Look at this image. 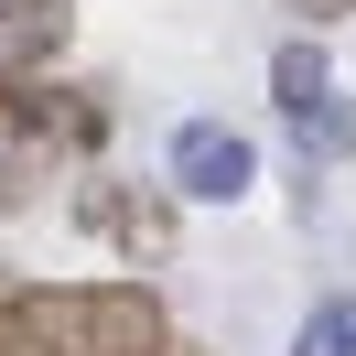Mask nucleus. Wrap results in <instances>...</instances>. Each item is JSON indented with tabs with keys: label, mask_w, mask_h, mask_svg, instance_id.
<instances>
[{
	"label": "nucleus",
	"mask_w": 356,
	"mask_h": 356,
	"mask_svg": "<svg viewBox=\"0 0 356 356\" xmlns=\"http://www.w3.org/2000/svg\"><path fill=\"white\" fill-rule=\"evenodd\" d=\"M173 313L152 281H11L0 356H162Z\"/></svg>",
	"instance_id": "nucleus-1"
},
{
	"label": "nucleus",
	"mask_w": 356,
	"mask_h": 356,
	"mask_svg": "<svg viewBox=\"0 0 356 356\" xmlns=\"http://www.w3.org/2000/svg\"><path fill=\"white\" fill-rule=\"evenodd\" d=\"M76 227H87L97 248H119L130 270H162V259L184 248L173 184H119V173H97V184H76Z\"/></svg>",
	"instance_id": "nucleus-2"
},
{
	"label": "nucleus",
	"mask_w": 356,
	"mask_h": 356,
	"mask_svg": "<svg viewBox=\"0 0 356 356\" xmlns=\"http://www.w3.org/2000/svg\"><path fill=\"white\" fill-rule=\"evenodd\" d=\"M270 108H281V130L302 140L313 162H346L356 152V108L334 97L324 44H281V54H270Z\"/></svg>",
	"instance_id": "nucleus-3"
},
{
	"label": "nucleus",
	"mask_w": 356,
	"mask_h": 356,
	"mask_svg": "<svg viewBox=\"0 0 356 356\" xmlns=\"http://www.w3.org/2000/svg\"><path fill=\"white\" fill-rule=\"evenodd\" d=\"M248 173H259V152H248L227 119H184V130H173V195H195V205H238Z\"/></svg>",
	"instance_id": "nucleus-4"
},
{
	"label": "nucleus",
	"mask_w": 356,
	"mask_h": 356,
	"mask_svg": "<svg viewBox=\"0 0 356 356\" xmlns=\"http://www.w3.org/2000/svg\"><path fill=\"white\" fill-rule=\"evenodd\" d=\"M65 33H76L65 0H0V97H22L44 65H65Z\"/></svg>",
	"instance_id": "nucleus-5"
},
{
	"label": "nucleus",
	"mask_w": 356,
	"mask_h": 356,
	"mask_svg": "<svg viewBox=\"0 0 356 356\" xmlns=\"http://www.w3.org/2000/svg\"><path fill=\"white\" fill-rule=\"evenodd\" d=\"M54 162H65V152L44 140V119H33L22 97H0V216H11V205H22L33 184L54 173Z\"/></svg>",
	"instance_id": "nucleus-6"
},
{
	"label": "nucleus",
	"mask_w": 356,
	"mask_h": 356,
	"mask_svg": "<svg viewBox=\"0 0 356 356\" xmlns=\"http://www.w3.org/2000/svg\"><path fill=\"white\" fill-rule=\"evenodd\" d=\"M291 356H356V302H346V291L313 302L302 324H291Z\"/></svg>",
	"instance_id": "nucleus-7"
},
{
	"label": "nucleus",
	"mask_w": 356,
	"mask_h": 356,
	"mask_svg": "<svg viewBox=\"0 0 356 356\" xmlns=\"http://www.w3.org/2000/svg\"><path fill=\"white\" fill-rule=\"evenodd\" d=\"M162 356H205V346H184V334H173V346H162Z\"/></svg>",
	"instance_id": "nucleus-8"
},
{
	"label": "nucleus",
	"mask_w": 356,
	"mask_h": 356,
	"mask_svg": "<svg viewBox=\"0 0 356 356\" xmlns=\"http://www.w3.org/2000/svg\"><path fill=\"white\" fill-rule=\"evenodd\" d=\"M0 291H11V281H0Z\"/></svg>",
	"instance_id": "nucleus-9"
}]
</instances>
